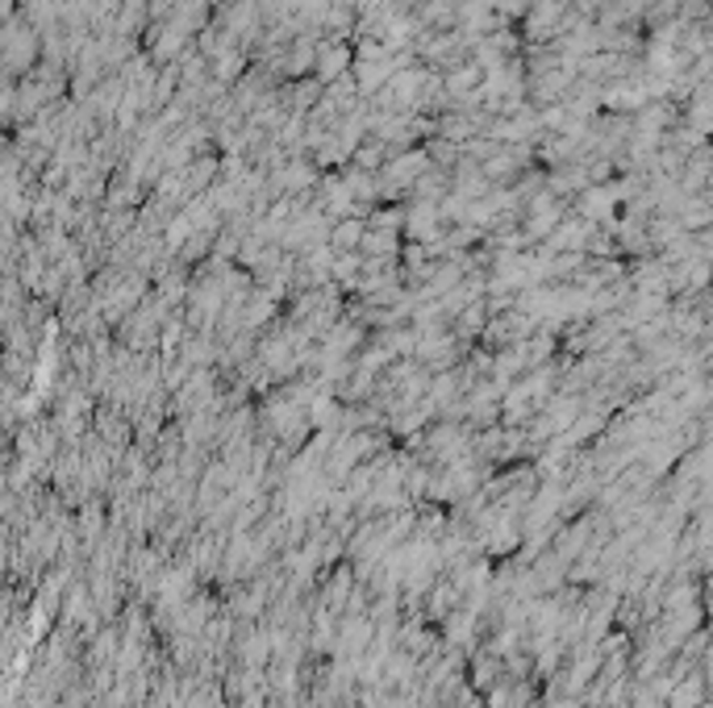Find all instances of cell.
<instances>
[{
	"mask_svg": "<svg viewBox=\"0 0 713 708\" xmlns=\"http://www.w3.org/2000/svg\"><path fill=\"white\" fill-rule=\"evenodd\" d=\"M359 238H364V225L359 222H347L334 229V246H350V243H359Z\"/></svg>",
	"mask_w": 713,
	"mask_h": 708,
	"instance_id": "7a4b0ae2",
	"label": "cell"
},
{
	"mask_svg": "<svg viewBox=\"0 0 713 708\" xmlns=\"http://www.w3.org/2000/svg\"><path fill=\"white\" fill-rule=\"evenodd\" d=\"M350 47L347 42H326L322 47V54L314 59V71H317V84H334V80H343L347 75V68H350Z\"/></svg>",
	"mask_w": 713,
	"mask_h": 708,
	"instance_id": "6da1fadb",
	"label": "cell"
}]
</instances>
